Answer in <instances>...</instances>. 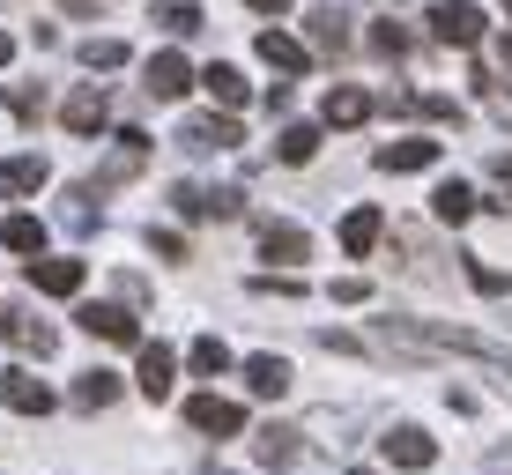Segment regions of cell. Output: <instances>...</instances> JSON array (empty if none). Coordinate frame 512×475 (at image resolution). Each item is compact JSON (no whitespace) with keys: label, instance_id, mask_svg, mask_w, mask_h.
<instances>
[{"label":"cell","instance_id":"9c48e42d","mask_svg":"<svg viewBox=\"0 0 512 475\" xmlns=\"http://www.w3.org/2000/svg\"><path fill=\"white\" fill-rule=\"evenodd\" d=\"M0 327H8V342L23 349V357H38V364L52 357V349H60V334H52L45 320H30V312H8V320H0Z\"/></svg>","mask_w":512,"mask_h":475},{"label":"cell","instance_id":"e0dca14e","mask_svg":"<svg viewBox=\"0 0 512 475\" xmlns=\"http://www.w3.org/2000/svg\"><path fill=\"white\" fill-rule=\"evenodd\" d=\"M245 386H253L260 401H282L290 394V364L282 357H245Z\"/></svg>","mask_w":512,"mask_h":475},{"label":"cell","instance_id":"7402d4cb","mask_svg":"<svg viewBox=\"0 0 512 475\" xmlns=\"http://www.w3.org/2000/svg\"><path fill=\"white\" fill-rule=\"evenodd\" d=\"M201 90L216 97L223 112H238V104H245V75H238V67H223V60H216V67H208V75H201Z\"/></svg>","mask_w":512,"mask_h":475},{"label":"cell","instance_id":"74e56055","mask_svg":"<svg viewBox=\"0 0 512 475\" xmlns=\"http://www.w3.org/2000/svg\"><path fill=\"white\" fill-rule=\"evenodd\" d=\"M15 60V38H8V30H0V67H8Z\"/></svg>","mask_w":512,"mask_h":475},{"label":"cell","instance_id":"7a4b0ae2","mask_svg":"<svg viewBox=\"0 0 512 475\" xmlns=\"http://www.w3.org/2000/svg\"><path fill=\"white\" fill-rule=\"evenodd\" d=\"M431 30H438V45H475V38H483V8H468V0H438Z\"/></svg>","mask_w":512,"mask_h":475},{"label":"cell","instance_id":"7c38bea8","mask_svg":"<svg viewBox=\"0 0 512 475\" xmlns=\"http://www.w3.org/2000/svg\"><path fill=\"white\" fill-rule=\"evenodd\" d=\"M379 231H386L379 208H349V216H342V253H349V260H364V253L379 245Z\"/></svg>","mask_w":512,"mask_h":475},{"label":"cell","instance_id":"9a60e30c","mask_svg":"<svg viewBox=\"0 0 512 475\" xmlns=\"http://www.w3.org/2000/svg\"><path fill=\"white\" fill-rule=\"evenodd\" d=\"M438 164V142H423V134H409V142H386L379 149V171H431Z\"/></svg>","mask_w":512,"mask_h":475},{"label":"cell","instance_id":"83f0119b","mask_svg":"<svg viewBox=\"0 0 512 475\" xmlns=\"http://www.w3.org/2000/svg\"><path fill=\"white\" fill-rule=\"evenodd\" d=\"M186 364H193V372H208V379H216V372H231V349H223L216 334H201V342L186 349Z\"/></svg>","mask_w":512,"mask_h":475},{"label":"cell","instance_id":"ba28073f","mask_svg":"<svg viewBox=\"0 0 512 475\" xmlns=\"http://www.w3.org/2000/svg\"><path fill=\"white\" fill-rule=\"evenodd\" d=\"M379 446H386V461H394V468H431V461H438V446H431V438H423L416 424H401V431H386V438H379Z\"/></svg>","mask_w":512,"mask_h":475},{"label":"cell","instance_id":"f35d334b","mask_svg":"<svg viewBox=\"0 0 512 475\" xmlns=\"http://www.w3.org/2000/svg\"><path fill=\"white\" fill-rule=\"evenodd\" d=\"M349 475H372V468H349Z\"/></svg>","mask_w":512,"mask_h":475},{"label":"cell","instance_id":"603a6c76","mask_svg":"<svg viewBox=\"0 0 512 475\" xmlns=\"http://www.w3.org/2000/svg\"><path fill=\"white\" fill-rule=\"evenodd\" d=\"M0 245H8V253H45V223L38 216H8L0 223Z\"/></svg>","mask_w":512,"mask_h":475},{"label":"cell","instance_id":"ffe728a7","mask_svg":"<svg viewBox=\"0 0 512 475\" xmlns=\"http://www.w3.org/2000/svg\"><path fill=\"white\" fill-rule=\"evenodd\" d=\"M253 453H260V461H268V468H290L297 453H305V438H297V431H282V424H268V431L253 438Z\"/></svg>","mask_w":512,"mask_h":475},{"label":"cell","instance_id":"5b68a950","mask_svg":"<svg viewBox=\"0 0 512 475\" xmlns=\"http://www.w3.org/2000/svg\"><path fill=\"white\" fill-rule=\"evenodd\" d=\"M0 401H8L15 416H45L52 409V386L38 372H0Z\"/></svg>","mask_w":512,"mask_h":475},{"label":"cell","instance_id":"f546056e","mask_svg":"<svg viewBox=\"0 0 512 475\" xmlns=\"http://www.w3.org/2000/svg\"><path fill=\"white\" fill-rule=\"evenodd\" d=\"M164 30H171V38H193V30H201V8H193V0H171V8H164Z\"/></svg>","mask_w":512,"mask_h":475},{"label":"cell","instance_id":"44dd1931","mask_svg":"<svg viewBox=\"0 0 512 475\" xmlns=\"http://www.w3.org/2000/svg\"><path fill=\"white\" fill-rule=\"evenodd\" d=\"M431 216H438V223H468V216H475V193H468L461 179H446V186L431 193Z\"/></svg>","mask_w":512,"mask_h":475},{"label":"cell","instance_id":"ab89813d","mask_svg":"<svg viewBox=\"0 0 512 475\" xmlns=\"http://www.w3.org/2000/svg\"><path fill=\"white\" fill-rule=\"evenodd\" d=\"M505 8H512V0H505Z\"/></svg>","mask_w":512,"mask_h":475},{"label":"cell","instance_id":"4dcf8cb0","mask_svg":"<svg viewBox=\"0 0 512 475\" xmlns=\"http://www.w3.org/2000/svg\"><path fill=\"white\" fill-rule=\"evenodd\" d=\"M372 52H379V60H401V52H409V30H401V23H379V30H372Z\"/></svg>","mask_w":512,"mask_h":475},{"label":"cell","instance_id":"836d02e7","mask_svg":"<svg viewBox=\"0 0 512 475\" xmlns=\"http://www.w3.org/2000/svg\"><path fill=\"white\" fill-rule=\"evenodd\" d=\"M149 245H156L164 260H186V238H179V231H149Z\"/></svg>","mask_w":512,"mask_h":475},{"label":"cell","instance_id":"2e32d148","mask_svg":"<svg viewBox=\"0 0 512 475\" xmlns=\"http://www.w3.org/2000/svg\"><path fill=\"white\" fill-rule=\"evenodd\" d=\"M30 283L45 297H75L82 290V260H30Z\"/></svg>","mask_w":512,"mask_h":475},{"label":"cell","instance_id":"3957f363","mask_svg":"<svg viewBox=\"0 0 512 475\" xmlns=\"http://www.w3.org/2000/svg\"><path fill=\"white\" fill-rule=\"evenodd\" d=\"M75 320L90 327L97 342H119V349H134V342H141V327H134V312H127V305H82Z\"/></svg>","mask_w":512,"mask_h":475},{"label":"cell","instance_id":"ac0fdd59","mask_svg":"<svg viewBox=\"0 0 512 475\" xmlns=\"http://www.w3.org/2000/svg\"><path fill=\"white\" fill-rule=\"evenodd\" d=\"M260 60L282 67V75H305V67H312V52L297 45V38H282V30H260Z\"/></svg>","mask_w":512,"mask_h":475},{"label":"cell","instance_id":"e575fe53","mask_svg":"<svg viewBox=\"0 0 512 475\" xmlns=\"http://www.w3.org/2000/svg\"><path fill=\"white\" fill-rule=\"evenodd\" d=\"M245 8H260V15H290L297 0H245Z\"/></svg>","mask_w":512,"mask_h":475},{"label":"cell","instance_id":"d6a6232c","mask_svg":"<svg viewBox=\"0 0 512 475\" xmlns=\"http://www.w3.org/2000/svg\"><path fill=\"white\" fill-rule=\"evenodd\" d=\"M334 297H342V305H364V297H372V283H364V275H342V283H334Z\"/></svg>","mask_w":512,"mask_h":475},{"label":"cell","instance_id":"4316f807","mask_svg":"<svg viewBox=\"0 0 512 475\" xmlns=\"http://www.w3.org/2000/svg\"><path fill=\"white\" fill-rule=\"evenodd\" d=\"M82 67H90V75H112V67H127V45L119 38H90L82 45Z\"/></svg>","mask_w":512,"mask_h":475},{"label":"cell","instance_id":"8d00e7d4","mask_svg":"<svg viewBox=\"0 0 512 475\" xmlns=\"http://www.w3.org/2000/svg\"><path fill=\"white\" fill-rule=\"evenodd\" d=\"M490 171H498V179L512 186V156H490Z\"/></svg>","mask_w":512,"mask_h":475},{"label":"cell","instance_id":"5bb4252c","mask_svg":"<svg viewBox=\"0 0 512 475\" xmlns=\"http://www.w3.org/2000/svg\"><path fill=\"white\" fill-rule=\"evenodd\" d=\"M67 134H104V119H112V104H104V90H75L67 97Z\"/></svg>","mask_w":512,"mask_h":475},{"label":"cell","instance_id":"52a82bcc","mask_svg":"<svg viewBox=\"0 0 512 475\" xmlns=\"http://www.w3.org/2000/svg\"><path fill=\"white\" fill-rule=\"evenodd\" d=\"M179 142H186L193 156H208V149H238L245 134H238V119H186V127H179Z\"/></svg>","mask_w":512,"mask_h":475},{"label":"cell","instance_id":"cb8c5ba5","mask_svg":"<svg viewBox=\"0 0 512 475\" xmlns=\"http://www.w3.org/2000/svg\"><path fill=\"white\" fill-rule=\"evenodd\" d=\"M119 401V379L112 372H82L75 379V409H112Z\"/></svg>","mask_w":512,"mask_h":475},{"label":"cell","instance_id":"484cf974","mask_svg":"<svg viewBox=\"0 0 512 475\" xmlns=\"http://www.w3.org/2000/svg\"><path fill=\"white\" fill-rule=\"evenodd\" d=\"M275 156H282V164H312V156H320V127H282Z\"/></svg>","mask_w":512,"mask_h":475},{"label":"cell","instance_id":"30bf717a","mask_svg":"<svg viewBox=\"0 0 512 475\" xmlns=\"http://www.w3.org/2000/svg\"><path fill=\"white\" fill-rule=\"evenodd\" d=\"M171 208H179L186 223H201V216H238V193H201V186H171Z\"/></svg>","mask_w":512,"mask_h":475},{"label":"cell","instance_id":"8992f818","mask_svg":"<svg viewBox=\"0 0 512 475\" xmlns=\"http://www.w3.org/2000/svg\"><path fill=\"white\" fill-rule=\"evenodd\" d=\"M171 379H179V357H171L164 342H141V372H134V386H141L149 401H164V394H171Z\"/></svg>","mask_w":512,"mask_h":475},{"label":"cell","instance_id":"6da1fadb","mask_svg":"<svg viewBox=\"0 0 512 475\" xmlns=\"http://www.w3.org/2000/svg\"><path fill=\"white\" fill-rule=\"evenodd\" d=\"M186 424L193 431H216V438H238L245 431V409H238V401H223V394H193L186 401Z\"/></svg>","mask_w":512,"mask_h":475},{"label":"cell","instance_id":"d590c367","mask_svg":"<svg viewBox=\"0 0 512 475\" xmlns=\"http://www.w3.org/2000/svg\"><path fill=\"white\" fill-rule=\"evenodd\" d=\"M490 52H498V67H505V75H512V30H505V38H498V45H490Z\"/></svg>","mask_w":512,"mask_h":475},{"label":"cell","instance_id":"277c9868","mask_svg":"<svg viewBox=\"0 0 512 475\" xmlns=\"http://www.w3.org/2000/svg\"><path fill=\"white\" fill-rule=\"evenodd\" d=\"M141 90H149V97H186V90H193L186 52H156V60L141 67Z\"/></svg>","mask_w":512,"mask_h":475},{"label":"cell","instance_id":"8fae6325","mask_svg":"<svg viewBox=\"0 0 512 475\" xmlns=\"http://www.w3.org/2000/svg\"><path fill=\"white\" fill-rule=\"evenodd\" d=\"M320 119H327V127H364V119H372V97L349 90V82H334L327 104H320Z\"/></svg>","mask_w":512,"mask_h":475},{"label":"cell","instance_id":"d4e9b609","mask_svg":"<svg viewBox=\"0 0 512 475\" xmlns=\"http://www.w3.org/2000/svg\"><path fill=\"white\" fill-rule=\"evenodd\" d=\"M305 23H312V45H320V52H349V23L334 8H312Z\"/></svg>","mask_w":512,"mask_h":475},{"label":"cell","instance_id":"4fadbf2b","mask_svg":"<svg viewBox=\"0 0 512 475\" xmlns=\"http://www.w3.org/2000/svg\"><path fill=\"white\" fill-rule=\"evenodd\" d=\"M260 253H268L275 268H297V260L312 253V238L297 231V223H268V231H260Z\"/></svg>","mask_w":512,"mask_h":475},{"label":"cell","instance_id":"d6986e66","mask_svg":"<svg viewBox=\"0 0 512 475\" xmlns=\"http://www.w3.org/2000/svg\"><path fill=\"white\" fill-rule=\"evenodd\" d=\"M52 179V171L38 164V156H0V193H38Z\"/></svg>","mask_w":512,"mask_h":475},{"label":"cell","instance_id":"1f68e13d","mask_svg":"<svg viewBox=\"0 0 512 475\" xmlns=\"http://www.w3.org/2000/svg\"><path fill=\"white\" fill-rule=\"evenodd\" d=\"M409 112H423V119H438V127H461V104H453V97H416Z\"/></svg>","mask_w":512,"mask_h":475},{"label":"cell","instance_id":"f1b7e54d","mask_svg":"<svg viewBox=\"0 0 512 475\" xmlns=\"http://www.w3.org/2000/svg\"><path fill=\"white\" fill-rule=\"evenodd\" d=\"M468 283L483 290V297H505V290H512V275H505V268H490V260H468Z\"/></svg>","mask_w":512,"mask_h":475}]
</instances>
